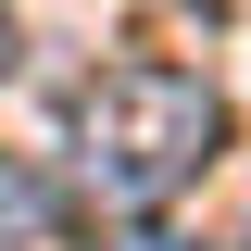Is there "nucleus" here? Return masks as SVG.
Listing matches in <instances>:
<instances>
[{"instance_id":"nucleus-1","label":"nucleus","mask_w":251,"mask_h":251,"mask_svg":"<svg viewBox=\"0 0 251 251\" xmlns=\"http://www.w3.org/2000/svg\"><path fill=\"white\" fill-rule=\"evenodd\" d=\"M214 151H226V100L201 75H176V63H113V75L75 88V163L138 214L163 188H188Z\"/></svg>"},{"instance_id":"nucleus-2","label":"nucleus","mask_w":251,"mask_h":251,"mask_svg":"<svg viewBox=\"0 0 251 251\" xmlns=\"http://www.w3.org/2000/svg\"><path fill=\"white\" fill-rule=\"evenodd\" d=\"M50 226H63V188L25 151H0V239H50Z\"/></svg>"},{"instance_id":"nucleus-3","label":"nucleus","mask_w":251,"mask_h":251,"mask_svg":"<svg viewBox=\"0 0 251 251\" xmlns=\"http://www.w3.org/2000/svg\"><path fill=\"white\" fill-rule=\"evenodd\" d=\"M126 251H188V239H176V226H126Z\"/></svg>"},{"instance_id":"nucleus-4","label":"nucleus","mask_w":251,"mask_h":251,"mask_svg":"<svg viewBox=\"0 0 251 251\" xmlns=\"http://www.w3.org/2000/svg\"><path fill=\"white\" fill-rule=\"evenodd\" d=\"M0 75H13V13H0Z\"/></svg>"},{"instance_id":"nucleus-5","label":"nucleus","mask_w":251,"mask_h":251,"mask_svg":"<svg viewBox=\"0 0 251 251\" xmlns=\"http://www.w3.org/2000/svg\"><path fill=\"white\" fill-rule=\"evenodd\" d=\"M201 13H214V0H201Z\"/></svg>"}]
</instances>
